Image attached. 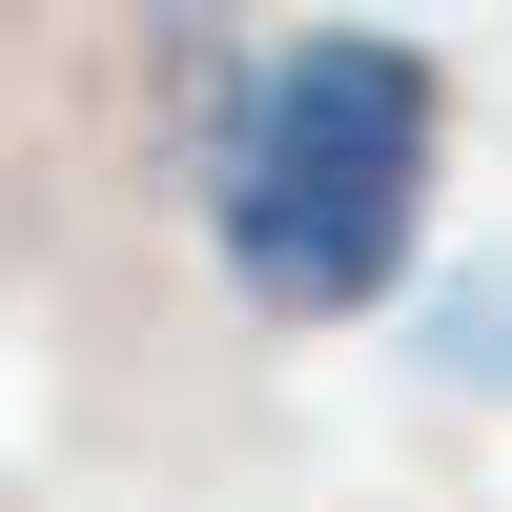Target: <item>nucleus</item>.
<instances>
[{"instance_id":"nucleus-2","label":"nucleus","mask_w":512,"mask_h":512,"mask_svg":"<svg viewBox=\"0 0 512 512\" xmlns=\"http://www.w3.org/2000/svg\"><path fill=\"white\" fill-rule=\"evenodd\" d=\"M410 349H431L451 390H512V267H451L431 308H410Z\"/></svg>"},{"instance_id":"nucleus-1","label":"nucleus","mask_w":512,"mask_h":512,"mask_svg":"<svg viewBox=\"0 0 512 512\" xmlns=\"http://www.w3.org/2000/svg\"><path fill=\"white\" fill-rule=\"evenodd\" d=\"M205 82L185 164H205V246L267 328H349L410 287V226H431V144H451V82L431 41L390 21H308V41H164Z\"/></svg>"}]
</instances>
